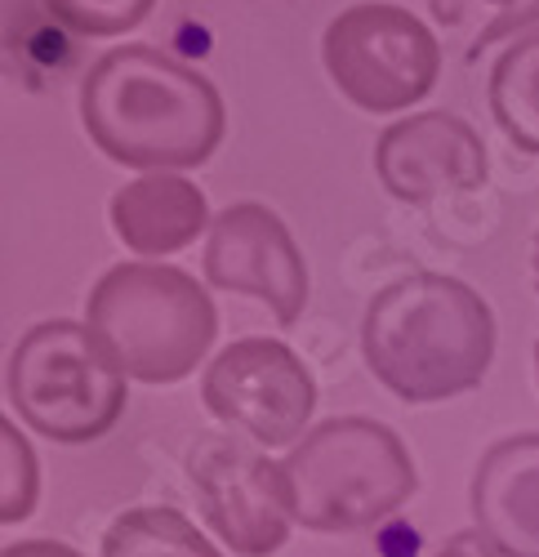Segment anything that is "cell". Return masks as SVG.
I'll return each mask as SVG.
<instances>
[{
	"instance_id": "obj_3",
	"label": "cell",
	"mask_w": 539,
	"mask_h": 557,
	"mask_svg": "<svg viewBox=\"0 0 539 557\" xmlns=\"http://www.w3.org/2000/svg\"><path fill=\"white\" fill-rule=\"evenodd\" d=\"M85 326L125 380L178 384L218 335L214 299L174 263H116L85 299Z\"/></svg>"
},
{
	"instance_id": "obj_1",
	"label": "cell",
	"mask_w": 539,
	"mask_h": 557,
	"mask_svg": "<svg viewBox=\"0 0 539 557\" xmlns=\"http://www.w3.org/2000/svg\"><path fill=\"white\" fill-rule=\"evenodd\" d=\"M80 125L108 161L174 174L205 165L228 116L214 81L152 45H121L89 67L80 85Z\"/></svg>"
},
{
	"instance_id": "obj_4",
	"label": "cell",
	"mask_w": 539,
	"mask_h": 557,
	"mask_svg": "<svg viewBox=\"0 0 539 557\" xmlns=\"http://www.w3.org/2000/svg\"><path fill=\"white\" fill-rule=\"evenodd\" d=\"M290 518L308 531H366L419 491L415 459L388 424L339 414L308 429L281 459Z\"/></svg>"
},
{
	"instance_id": "obj_7",
	"label": "cell",
	"mask_w": 539,
	"mask_h": 557,
	"mask_svg": "<svg viewBox=\"0 0 539 557\" xmlns=\"http://www.w3.org/2000/svg\"><path fill=\"white\" fill-rule=\"evenodd\" d=\"M201 401L218 424L277 450L308 437L317 410V380L281 339H237L201 375Z\"/></svg>"
},
{
	"instance_id": "obj_20",
	"label": "cell",
	"mask_w": 539,
	"mask_h": 557,
	"mask_svg": "<svg viewBox=\"0 0 539 557\" xmlns=\"http://www.w3.org/2000/svg\"><path fill=\"white\" fill-rule=\"evenodd\" d=\"M535 286H539V232H535Z\"/></svg>"
},
{
	"instance_id": "obj_6",
	"label": "cell",
	"mask_w": 539,
	"mask_h": 557,
	"mask_svg": "<svg viewBox=\"0 0 539 557\" xmlns=\"http://www.w3.org/2000/svg\"><path fill=\"white\" fill-rule=\"evenodd\" d=\"M322 59L339 95L375 116L415 108L441 76L437 36L392 0H362L335 14L322 36Z\"/></svg>"
},
{
	"instance_id": "obj_16",
	"label": "cell",
	"mask_w": 539,
	"mask_h": 557,
	"mask_svg": "<svg viewBox=\"0 0 539 557\" xmlns=\"http://www.w3.org/2000/svg\"><path fill=\"white\" fill-rule=\"evenodd\" d=\"M50 18H59L63 27H72L76 36H95V40H112L139 27L156 0H45Z\"/></svg>"
},
{
	"instance_id": "obj_13",
	"label": "cell",
	"mask_w": 539,
	"mask_h": 557,
	"mask_svg": "<svg viewBox=\"0 0 539 557\" xmlns=\"http://www.w3.org/2000/svg\"><path fill=\"white\" fill-rule=\"evenodd\" d=\"M486 103L509 144L539 157V32L517 36L496 59L486 81Z\"/></svg>"
},
{
	"instance_id": "obj_19",
	"label": "cell",
	"mask_w": 539,
	"mask_h": 557,
	"mask_svg": "<svg viewBox=\"0 0 539 557\" xmlns=\"http://www.w3.org/2000/svg\"><path fill=\"white\" fill-rule=\"evenodd\" d=\"M0 557H85V553H76L72 544H59V540H18V544H5Z\"/></svg>"
},
{
	"instance_id": "obj_10",
	"label": "cell",
	"mask_w": 539,
	"mask_h": 557,
	"mask_svg": "<svg viewBox=\"0 0 539 557\" xmlns=\"http://www.w3.org/2000/svg\"><path fill=\"white\" fill-rule=\"evenodd\" d=\"M375 174L388 197L424 206L433 197L486 188V144L481 134L451 112H419L392 121L375 144Z\"/></svg>"
},
{
	"instance_id": "obj_21",
	"label": "cell",
	"mask_w": 539,
	"mask_h": 557,
	"mask_svg": "<svg viewBox=\"0 0 539 557\" xmlns=\"http://www.w3.org/2000/svg\"><path fill=\"white\" fill-rule=\"evenodd\" d=\"M535 375H539V344H535Z\"/></svg>"
},
{
	"instance_id": "obj_5",
	"label": "cell",
	"mask_w": 539,
	"mask_h": 557,
	"mask_svg": "<svg viewBox=\"0 0 539 557\" xmlns=\"http://www.w3.org/2000/svg\"><path fill=\"white\" fill-rule=\"evenodd\" d=\"M10 406L18 420L59 446H89L116 429L129 380L103 357L85 321H40L10 352Z\"/></svg>"
},
{
	"instance_id": "obj_15",
	"label": "cell",
	"mask_w": 539,
	"mask_h": 557,
	"mask_svg": "<svg viewBox=\"0 0 539 557\" xmlns=\"http://www.w3.org/2000/svg\"><path fill=\"white\" fill-rule=\"evenodd\" d=\"M428 10L433 23L446 36H455L468 54L539 23V0H428Z\"/></svg>"
},
{
	"instance_id": "obj_14",
	"label": "cell",
	"mask_w": 539,
	"mask_h": 557,
	"mask_svg": "<svg viewBox=\"0 0 539 557\" xmlns=\"http://www.w3.org/2000/svg\"><path fill=\"white\" fill-rule=\"evenodd\" d=\"M103 557H223L178 508L143 504L103 531Z\"/></svg>"
},
{
	"instance_id": "obj_2",
	"label": "cell",
	"mask_w": 539,
	"mask_h": 557,
	"mask_svg": "<svg viewBox=\"0 0 539 557\" xmlns=\"http://www.w3.org/2000/svg\"><path fill=\"white\" fill-rule=\"evenodd\" d=\"M362 348L397 401H451L473 393L496 361V312L460 276L415 272L371 299Z\"/></svg>"
},
{
	"instance_id": "obj_9",
	"label": "cell",
	"mask_w": 539,
	"mask_h": 557,
	"mask_svg": "<svg viewBox=\"0 0 539 557\" xmlns=\"http://www.w3.org/2000/svg\"><path fill=\"white\" fill-rule=\"evenodd\" d=\"M205 282L259 299L281 326H294L308 308V263L286 219L259 201L228 206L205 232Z\"/></svg>"
},
{
	"instance_id": "obj_12",
	"label": "cell",
	"mask_w": 539,
	"mask_h": 557,
	"mask_svg": "<svg viewBox=\"0 0 539 557\" xmlns=\"http://www.w3.org/2000/svg\"><path fill=\"white\" fill-rule=\"evenodd\" d=\"M108 214L121 246L129 255H139L143 263L188 250L192 242H201V232L214 227L205 193L192 178L165 174V170L129 178L125 188H116Z\"/></svg>"
},
{
	"instance_id": "obj_8",
	"label": "cell",
	"mask_w": 539,
	"mask_h": 557,
	"mask_svg": "<svg viewBox=\"0 0 539 557\" xmlns=\"http://www.w3.org/2000/svg\"><path fill=\"white\" fill-rule=\"evenodd\" d=\"M188 478L214 535L237 557H273L290 540L281 463L237 433H201L188 446Z\"/></svg>"
},
{
	"instance_id": "obj_11",
	"label": "cell",
	"mask_w": 539,
	"mask_h": 557,
	"mask_svg": "<svg viewBox=\"0 0 539 557\" xmlns=\"http://www.w3.org/2000/svg\"><path fill=\"white\" fill-rule=\"evenodd\" d=\"M473 522L500 557H539V433H513L477 459Z\"/></svg>"
},
{
	"instance_id": "obj_18",
	"label": "cell",
	"mask_w": 539,
	"mask_h": 557,
	"mask_svg": "<svg viewBox=\"0 0 539 557\" xmlns=\"http://www.w3.org/2000/svg\"><path fill=\"white\" fill-rule=\"evenodd\" d=\"M433 557H500V548L496 544H490L477 527H468V531H455L451 540H446Z\"/></svg>"
},
{
	"instance_id": "obj_17",
	"label": "cell",
	"mask_w": 539,
	"mask_h": 557,
	"mask_svg": "<svg viewBox=\"0 0 539 557\" xmlns=\"http://www.w3.org/2000/svg\"><path fill=\"white\" fill-rule=\"evenodd\" d=\"M0 455H5V486H0V522L14 527L32 518L36 495H40V463L18 424H0Z\"/></svg>"
}]
</instances>
